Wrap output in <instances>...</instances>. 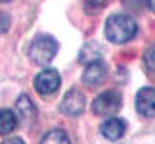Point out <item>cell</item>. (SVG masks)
Returning a JSON list of instances; mask_svg holds the SVG:
<instances>
[{
    "mask_svg": "<svg viewBox=\"0 0 155 144\" xmlns=\"http://www.w3.org/2000/svg\"><path fill=\"white\" fill-rule=\"evenodd\" d=\"M8 142H23V139H6V144Z\"/></svg>",
    "mask_w": 155,
    "mask_h": 144,
    "instance_id": "obj_16",
    "label": "cell"
},
{
    "mask_svg": "<svg viewBox=\"0 0 155 144\" xmlns=\"http://www.w3.org/2000/svg\"><path fill=\"white\" fill-rule=\"evenodd\" d=\"M59 83H61V79H59V73L56 69H44L35 77V88L42 96L54 94L59 88Z\"/></svg>",
    "mask_w": 155,
    "mask_h": 144,
    "instance_id": "obj_5",
    "label": "cell"
},
{
    "mask_svg": "<svg viewBox=\"0 0 155 144\" xmlns=\"http://www.w3.org/2000/svg\"><path fill=\"white\" fill-rule=\"evenodd\" d=\"M17 113H19V119L23 125H31L35 121V117H37V110H35V104L31 102L29 96H19V100H17Z\"/></svg>",
    "mask_w": 155,
    "mask_h": 144,
    "instance_id": "obj_9",
    "label": "cell"
},
{
    "mask_svg": "<svg viewBox=\"0 0 155 144\" xmlns=\"http://www.w3.org/2000/svg\"><path fill=\"white\" fill-rule=\"evenodd\" d=\"M100 58H102V46L98 43H86L79 54V62H82V63L84 62L90 63L94 60H100Z\"/></svg>",
    "mask_w": 155,
    "mask_h": 144,
    "instance_id": "obj_10",
    "label": "cell"
},
{
    "mask_svg": "<svg viewBox=\"0 0 155 144\" xmlns=\"http://www.w3.org/2000/svg\"><path fill=\"white\" fill-rule=\"evenodd\" d=\"M136 110L144 117L155 115V88L151 87L140 88L138 94H136Z\"/></svg>",
    "mask_w": 155,
    "mask_h": 144,
    "instance_id": "obj_6",
    "label": "cell"
},
{
    "mask_svg": "<svg viewBox=\"0 0 155 144\" xmlns=\"http://www.w3.org/2000/svg\"><path fill=\"white\" fill-rule=\"evenodd\" d=\"M42 142L44 144H67L69 142V136L63 133L61 129H52V131H48L44 136H42Z\"/></svg>",
    "mask_w": 155,
    "mask_h": 144,
    "instance_id": "obj_12",
    "label": "cell"
},
{
    "mask_svg": "<svg viewBox=\"0 0 155 144\" xmlns=\"http://www.w3.org/2000/svg\"><path fill=\"white\" fill-rule=\"evenodd\" d=\"M107 2V0H86L88 6H94V8H102V6Z\"/></svg>",
    "mask_w": 155,
    "mask_h": 144,
    "instance_id": "obj_15",
    "label": "cell"
},
{
    "mask_svg": "<svg viewBox=\"0 0 155 144\" xmlns=\"http://www.w3.org/2000/svg\"><path fill=\"white\" fill-rule=\"evenodd\" d=\"M86 108V98L79 88H73L69 91L67 94L63 96L61 104H59V110H61L63 115H69V117H79Z\"/></svg>",
    "mask_w": 155,
    "mask_h": 144,
    "instance_id": "obj_4",
    "label": "cell"
},
{
    "mask_svg": "<svg viewBox=\"0 0 155 144\" xmlns=\"http://www.w3.org/2000/svg\"><path fill=\"white\" fill-rule=\"evenodd\" d=\"M0 2H8V0H0Z\"/></svg>",
    "mask_w": 155,
    "mask_h": 144,
    "instance_id": "obj_18",
    "label": "cell"
},
{
    "mask_svg": "<svg viewBox=\"0 0 155 144\" xmlns=\"http://www.w3.org/2000/svg\"><path fill=\"white\" fill-rule=\"evenodd\" d=\"M58 54V43L48 35H37L29 46V56L35 63L48 65Z\"/></svg>",
    "mask_w": 155,
    "mask_h": 144,
    "instance_id": "obj_2",
    "label": "cell"
},
{
    "mask_svg": "<svg viewBox=\"0 0 155 144\" xmlns=\"http://www.w3.org/2000/svg\"><path fill=\"white\" fill-rule=\"evenodd\" d=\"M121 104H123L121 94L115 91H105L100 96H96V100L92 104V110L96 115H113V113H117L121 110Z\"/></svg>",
    "mask_w": 155,
    "mask_h": 144,
    "instance_id": "obj_3",
    "label": "cell"
},
{
    "mask_svg": "<svg viewBox=\"0 0 155 144\" xmlns=\"http://www.w3.org/2000/svg\"><path fill=\"white\" fill-rule=\"evenodd\" d=\"M107 75V65L102 62V60H94L86 65L84 69V75H82V81L86 83L88 87H94L98 83H102Z\"/></svg>",
    "mask_w": 155,
    "mask_h": 144,
    "instance_id": "obj_7",
    "label": "cell"
},
{
    "mask_svg": "<svg viewBox=\"0 0 155 144\" xmlns=\"http://www.w3.org/2000/svg\"><path fill=\"white\" fill-rule=\"evenodd\" d=\"M144 62H146V65H147L151 71H155V43L146 50V54H144Z\"/></svg>",
    "mask_w": 155,
    "mask_h": 144,
    "instance_id": "obj_13",
    "label": "cell"
},
{
    "mask_svg": "<svg viewBox=\"0 0 155 144\" xmlns=\"http://www.w3.org/2000/svg\"><path fill=\"white\" fill-rule=\"evenodd\" d=\"M136 33H138V25L130 15L115 14L105 23V37L115 44H124L128 40H132Z\"/></svg>",
    "mask_w": 155,
    "mask_h": 144,
    "instance_id": "obj_1",
    "label": "cell"
},
{
    "mask_svg": "<svg viewBox=\"0 0 155 144\" xmlns=\"http://www.w3.org/2000/svg\"><path fill=\"white\" fill-rule=\"evenodd\" d=\"M150 8H151V12L155 14V0H150Z\"/></svg>",
    "mask_w": 155,
    "mask_h": 144,
    "instance_id": "obj_17",
    "label": "cell"
},
{
    "mask_svg": "<svg viewBox=\"0 0 155 144\" xmlns=\"http://www.w3.org/2000/svg\"><path fill=\"white\" fill-rule=\"evenodd\" d=\"M8 27H10L8 14H2V12H0V33H6V31H8Z\"/></svg>",
    "mask_w": 155,
    "mask_h": 144,
    "instance_id": "obj_14",
    "label": "cell"
},
{
    "mask_svg": "<svg viewBox=\"0 0 155 144\" xmlns=\"http://www.w3.org/2000/svg\"><path fill=\"white\" fill-rule=\"evenodd\" d=\"M17 127V115L12 110H0V135H8Z\"/></svg>",
    "mask_w": 155,
    "mask_h": 144,
    "instance_id": "obj_11",
    "label": "cell"
},
{
    "mask_svg": "<svg viewBox=\"0 0 155 144\" xmlns=\"http://www.w3.org/2000/svg\"><path fill=\"white\" fill-rule=\"evenodd\" d=\"M124 129H127V125H124V121L119 119V117H109L107 121L102 123V127H100L102 135L107 140H119L124 135Z\"/></svg>",
    "mask_w": 155,
    "mask_h": 144,
    "instance_id": "obj_8",
    "label": "cell"
}]
</instances>
